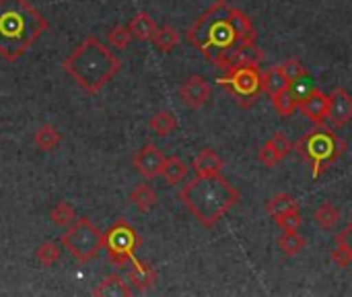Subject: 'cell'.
<instances>
[{"mask_svg": "<svg viewBox=\"0 0 352 297\" xmlns=\"http://www.w3.org/2000/svg\"><path fill=\"white\" fill-rule=\"evenodd\" d=\"M161 176L165 178V182L169 186H175V184L184 182V178L188 176V165L184 163L182 157L171 155V157L165 159V167H163V174Z\"/></svg>", "mask_w": 352, "mask_h": 297, "instance_id": "cell-25", "label": "cell"}, {"mask_svg": "<svg viewBox=\"0 0 352 297\" xmlns=\"http://www.w3.org/2000/svg\"><path fill=\"white\" fill-rule=\"evenodd\" d=\"M210 93H212L210 85H208L206 79L200 76V74H194V76L186 79V81L179 85V89H177L179 99H182L184 105L190 107V110H198V107L206 105L208 99H210Z\"/></svg>", "mask_w": 352, "mask_h": 297, "instance_id": "cell-10", "label": "cell"}, {"mask_svg": "<svg viewBox=\"0 0 352 297\" xmlns=\"http://www.w3.org/2000/svg\"><path fill=\"white\" fill-rule=\"evenodd\" d=\"M340 217H342L340 209L334 207L332 203H324V205H320V207L314 211V221H316V225L322 227V229H326V232H328V229H334L336 223L340 221Z\"/></svg>", "mask_w": 352, "mask_h": 297, "instance_id": "cell-23", "label": "cell"}, {"mask_svg": "<svg viewBox=\"0 0 352 297\" xmlns=\"http://www.w3.org/2000/svg\"><path fill=\"white\" fill-rule=\"evenodd\" d=\"M297 209H299V203L295 201L293 194H287V192H278L272 198H268V203H266V213L270 217H276L287 211H297Z\"/></svg>", "mask_w": 352, "mask_h": 297, "instance_id": "cell-28", "label": "cell"}, {"mask_svg": "<svg viewBox=\"0 0 352 297\" xmlns=\"http://www.w3.org/2000/svg\"><path fill=\"white\" fill-rule=\"evenodd\" d=\"M132 33H130V29L128 27H124V25H116V27H111L109 31H107V41H109V45H113L116 50H126L130 43H132Z\"/></svg>", "mask_w": 352, "mask_h": 297, "instance_id": "cell-30", "label": "cell"}, {"mask_svg": "<svg viewBox=\"0 0 352 297\" xmlns=\"http://www.w3.org/2000/svg\"><path fill=\"white\" fill-rule=\"evenodd\" d=\"M256 37L250 17L225 0L212 4L186 31V39L217 68H223L229 50L237 43H256Z\"/></svg>", "mask_w": 352, "mask_h": 297, "instance_id": "cell-1", "label": "cell"}, {"mask_svg": "<svg viewBox=\"0 0 352 297\" xmlns=\"http://www.w3.org/2000/svg\"><path fill=\"white\" fill-rule=\"evenodd\" d=\"M305 246H307V240L299 232H283V236L278 238V248L287 258L301 254Z\"/></svg>", "mask_w": 352, "mask_h": 297, "instance_id": "cell-24", "label": "cell"}, {"mask_svg": "<svg viewBox=\"0 0 352 297\" xmlns=\"http://www.w3.org/2000/svg\"><path fill=\"white\" fill-rule=\"evenodd\" d=\"M35 263L43 269H52L60 263L62 258V244H56V242H41L37 248H35Z\"/></svg>", "mask_w": 352, "mask_h": 297, "instance_id": "cell-20", "label": "cell"}, {"mask_svg": "<svg viewBox=\"0 0 352 297\" xmlns=\"http://www.w3.org/2000/svg\"><path fill=\"white\" fill-rule=\"evenodd\" d=\"M93 296L97 297H130L132 287L120 275H107L95 289Z\"/></svg>", "mask_w": 352, "mask_h": 297, "instance_id": "cell-16", "label": "cell"}, {"mask_svg": "<svg viewBox=\"0 0 352 297\" xmlns=\"http://www.w3.org/2000/svg\"><path fill=\"white\" fill-rule=\"evenodd\" d=\"M182 205L204 227H214L241 198L239 190L223 176H196L179 192Z\"/></svg>", "mask_w": 352, "mask_h": 297, "instance_id": "cell-4", "label": "cell"}, {"mask_svg": "<svg viewBox=\"0 0 352 297\" xmlns=\"http://www.w3.org/2000/svg\"><path fill=\"white\" fill-rule=\"evenodd\" d=\"M336 246L344 248V250H346V254L351 256V260H352V219L346 223V227L336 236Z\"/></svg>", "mask_w": 352, "mask_h": 297, "instance_id": "cell-36", "label": "cell"}, {"mask_svg": "<svg viewBox=\"0 0 352 297\" xmlns=\"http://www.w3.org/2000/svg\"><path fill=\"white\" fill-rule=\"evenodd\" d=\"M192 167H194L196 176H221V172H223V159L217 155V151L202 149L194 157Z\"/></svg>", "mask_w": 352, "mask_h": 297, "instance_id": "cell-15", "label": "cell"}, {"mask_svg": "<svg viewBox=\"0 0 352 297\" xmlns=\"http://www.w3.org/2000/svg\"><path fill=\"white\" fill-rule=\"evenodd\" d=\"M165 153L153 145V143H146L144 147H140L132 159V165L134 170L144 178V180H153V178H159L163 174V167H165Z\"/></svg>", "mask_w": 352, "mask_h": 297, "instance_id": "cell-9", "label": "cell"}, {"mask_svg": "<svg viewBox=\"0 0 352 297\" xmlns=\"http://www.w3.org/2000/svg\"><path fill=\"white\" fill-rule=\"evenodd\" d=\"M60 244L76 263L87 265L103 250V234L89 217H80L66 227L60 236Z\"/></svg>", "mask_w": 352, "mask_h": 297, "instance_id": "cell-6", "label": "cell"}, {"mask_svg": "<svg viewBox=\"0 0 352 297\" xmlns=\"http://www.w3.org/2000/svg\"><path fill=\"white\" fill-rule=\"evenodd\" d=\"M328 105H330V97L320 91V89H314L301 103H299V112L309 120L314 122L316 126H322L324 120H328Z\"/></svg>", "mask_w": 352, "mask_h": 297, "instance_id": "cell-13", "label": "cell"}, {"mask_svg": "<svg viewBox=\"0 0 352 297\" xmlns=\"http://www.w3.org/2000/svg\"><path fill=\"white\" fill-rule=\"evenodd\" d=\"M280 68H283V72H285V76H287V81L289 83H293V81H297V79H301V76H307L309 72H307V68H305V64L303 62H299V60H287V62H283L280 64Z\"/></svg>", "mask_w": 352, "mask_h": 297, "instance_id": "cell-34", "label": "cell"}, {"mask_svg": "<svg viewBox=\"0 0 352 297\" xmlns=\"http://www.w3.org/2000/svg\"><path fill=\"white\" fill-rule=\"evenodd\" d=\"M179 39H182L179 31H177V29H173L171 25L157 27L155 35L151 37V41L155 43V48H157L159 52H163V54H167V52H171L173 48H177Z\"/></svg>", "mask_w": 352, "mask_h": 297, "instance_id": "cell-21", "label": "cell"}, {"mask_svg": "<svg viewBox=\"0 0 352 297\" xmlns=\"http://www.w3.org/2000/svg\"><path fill=\"white\" fill-rule=\"evenodd\" d=\"M140 244H142V240H140L138 232L124 219L116 221L103 234V248L107 252V258L118 269H124L128 263L134 260V254L140 248Z\"/></svg>", "mask_w": 352, "mask_h": 297, "instance_id": "cell-8", "label": "cell"}, {"mask_svg": "<svg viewBox=\"0 0 352 297\" xmlns=\"http://www.w3.org/2000/svg\"><path fill=\"white\" fill-rule=\"evenodd\" d=\"M289 89L293 91V95L299 99V103L314 91V89H318L316 87V83H314V79L307 74V76H301V79H297V81H293L291 85H289Z\"/></svg>", "mask_w": 352, "mask_h": 297, "instance_id": "cell-33", "label": "cell"}, {"mask_svg": "<svg viewBox=\"0 0 352 297\" xmlns=\"http://www.w3.org/2000/svg\"><path fill=\"white\" fill-rule=\"evenodd\" d=\"M130 203L136 207V211L148 213V211L157 205V192H155L148 184H138V186L130 192Z\"/></svg>", "mask_w": 352, "mask_h": 297, "instance_id": "cell-22", "label": "cell"}, {"mask_svg": "<svg viewBox=\"0 0 352 297\" xmlns=\"http://www.w3.org/2000/svg\"><path fill=\"white\" fill-rule=\"evenodd\" d=\"M47 27V19L29 0H0V58H23Z\"/></svg>", "mask_w": 352, "mask_h": 297, "instance_id": "cell-2", "label": "cell"}, {"mask_svg": "<svg viewBox=\"0 0 352 297\" xmlns=\"http://www.w3.org/2000/svg\"><path fill=\"white\" fill-rule=\"evenodd\" d=\"M128 283L136 289V291H146L157 283V271L142 260H132V267L128 271Z\"/></svg>", "mask_w": 352, "mask_h": 297, "instance_id": "cell-14", "label": "cell"}, {"mask_svg": "<svg viewBox=\"0 0 352 297\" xmlns=\"http://www.w3.org/2000/svg\"><path fill=\"white\" fill-rule=\"evenodd\" d=\"M299 155L311 165L314 180H320L346 151V143L334 134L330 128H314L305 136H301L295 145Z\"/></svg>", "mask_w": 352, "mask_h": 297, "instance_id": "cell-5", "label": "cell"}, {"mask_svg": "<svg viewBox=\"0 0 352 297\" xmlns=\"http://www.w3.org/2000/svg\"><path fill=\"white\" fill-rule=\"evenodd\" d=\"M272 105L274 110L283 116V118H291L297 110H299V99L293 95V91L287 87L283 93H278L276 97H272Z\"/></svg>", "mask_w": 352, "mask_h": 297, "instance_id": "cell-29", "label": "cell"}, {"mask_svg": "<svg viewBox=\"0 0 352 297\" xmlns=\"http://www.w3.org/2000/svg\"><path fill=\"white\" fill-rule=\"evenodd\" d=\"M225 2H231V0H225Z\"/></svg>", "mask_w": 352, "mask_h": 297, "instance_id": "cell-38", "label": "cell"}, {"mask_svg": "<svg viewBox=\"0 0 352 297\" xmlns=\"http://www.w3.org/2000/svg\"><path fill=\"white\" fill-rule=\"evenodd\" d=\"M328 120L334 128H342L352 120V95L344 87H336L330 95Z\"/></svg>", "mask_w": 352, "mask_h": 297, "instance_id": "cell-11", "label": "cell"}, {"mask_svg": "<svg viewBox=\"0 0 352 297\" xmlns=\"http://www.w3.org/2000/svg\"><path fill=\"white\" fill-rule=\"evenodd\" d=\"M217 85H221L225 91H229L241 107H250L256 103V99L264 93L262 85V72L258 66H233L227 68L223 76L217 79Z\"/></svg>", "mask_w": 352, "mask_h": 297, "instance_id": "cell-7", "label": "cell"}, {"mask_svg": "<svg viewBox=\"0 0 352 297\" xmlns=\"http://www.w3.org/2000/svg\"><path fill=\"white\" fill-rule=\"evenodd\" d=\"M50 221L56 227H68L72 221H76V211L74 205L68 201H58L52 209H50Z\"/></svg>", "mask_w": 352, "mask_h": 297, "instance_id": "cell-26", "label": "cell"}, {"mask_svg": "<svg viewBox=\"0 0 352 297\" xmlns=\"http://www.w3.org/2000/svg\"><path fill=\"white\" fill-rule=\"evenodd\" d=\"M272 219H274V223L280 227V232H299V227H301V223H303V217H301L299 209H297V211L280 213V215H276V217H272Z\"/></svg>", "mask_w": 352, "mask_h": 297, "instance_id": "cell-31", "label": "cell"}, {"mask_svg": "<svg viewBox=\"0 0 352 297\" xmlns=\"http://www.w3.org/2000/svg\"><path fill=\"white\" fill-rule=\"evenodd\" d=\"M332 260H334L340 269H349V267H352L351 256H349L346 250L340 248V246H334V250H332Z\"/></svg>", "mask_w": 352, "mask_h": 297, "instance_id": "cell-37", "label": "cell"}, {"mask_svg": "<svg viewBox=\"0 0 352 297\" xmlns=\"http://www.w3.org/2000/svg\"><path fill=\"white\" fill-rule=\"evenodd\" d=\"M64 72L89 95L99 93L118 72L122 60L95 35H87L62 62Z\"/></svg>", "mask_w": 352, "mask_h": 297, "instance_id": "cell-3", "label": "cell"}, {"mask_svg": "<svg viewBox=\"0 0 352 297\" xmlns=\"http://www.w3.org/2000/svg\"><path fill=\"white\" fill-rule=\"evenodd\" d=\"M128 29H130V33H132V37H134V39L146 41V39H151V37L155 35V31H157V23H155V19H153L148 12L140 10V12H136V14L130 19Z\"/></svg>", "mask_w": 352, "mask_h": 297, "instance_id": "cell-17", "label": "cell"}, {"mask_svg": "<svg viewBox=\"0 0 352 297\" xmlns=\"http://www.w3.org/2000/svg\"><path fill=\"white\" fill-rule=\"evenodd\" d=\"M270 143L274 145V149H276L283 157H287V155L293 151V143H291V141L287 139V134H285V132H280V130H278V132H274V136L270 139Z\"/></svg>", "mask_w": 352, "mask_h": 297, "instance_id": "cell-35", "label": "cell"}, {"mask_svg": "<svg viewBox=\"0 0 352 297\" xmlns=\"http://www.w3.org/2000/svg\"><path fill=\"white\" fill-rule=\"evenodd\" d=\"M33 143L43 153H54L60 147V143H62V134H60V130L54 124H41L35 130V134H33Z\"/></svg>", "mask_w": 352, "mask_h": 297, "instance_id": "cell-18", "label": "cell"}, {"mask_svg": "<svg viewBox=\"0 0 352 297\" xmlns=\"http://www.w3.org/2000/svg\"><path fill=\"white\" fill-rule=\"evenodd\" d=\"M258 159L266 165V167H276L285 157L274 149V145L270 143V139L262 145V149L258 151Z\"/></svg>", "mask_w": 352, "mask_h": 297, "instance_id": "cell-32", "label": "cell"}, {"mask_svg": "<svg viewBox=\"0 0 352 297\" xmlns=\"http://www.w3.org/2000/svg\"><path fill=\"white\" fill-rule=\"evenodd\" d=\"M148 126L157 136H169L177 128V118L171 112H157L148 120Z\"/></svg>", "mask_w": 352, "mask_h": 297, "instance_id": "cell-27", "label": "cell"}, {"mask_svg": "<svg viewBox=\"0 0 352 297\" xmlns=\"http://www.w3.org/2000/svg\"><path fill=\"white\" fill-rule=\"evenodd\" d=\"M264 62V50L258 48L256 43H237L229 54L225 56L223 68H233V66H260Z\"/></svg>", "mask_w": 352, "mask_h": 297, "instance_id": "cell-12", "label": "cell"}, {"mask_svg": "<svg viewBox=\"0 0 352 297\" xmlns=\"http://www.w3.org/2000/svg\"><path fill=\"white\" fill-rule=\"evenodd\" d=\"M262 85H264V93H268L270 99H272V97H276L278 93H283L291 83L287 81V76H285L280 64H276V66H270L268 70L262 72Z\"/></svg>", "mask_w": 352, "mask_h": 297, "instance_id": "cell-19", "label": "cell"}]
</instances>
